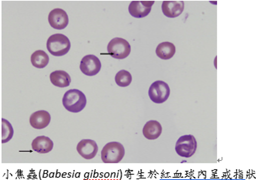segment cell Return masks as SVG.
<instances>
[{
	"instance_id": "cell-1",
	"label": "cell",
	"mask_w": 256,
	"mask_h": 180,
	"mask_svg": "<svg viewBox=\"0 0 256 180\" xmlns=\"http://www.w3.org/2000/svg\"><path fill=\"white\" fill-rule=\"evenodd\" d=\"M62 104L69 112L79 113L86 107V96L80 90L70 89L64 95Z\"/></svg>"
},
{
	"instance_id": "cell-2",
	"label": "cell",
	"mask_w": 256,
	"mask_h": 180,
	"mask_svg": "<svg viewBox=\"0 0 256 180\" xmlns=\"http://www.w3.org/2000/svg\"><path fill=\"white\" fill-rule=\"evenodd\" d=\"M72 45L68 38L63 34H54L48 38L47 41V49L54 56L60 57L68 54Z\"/></svg>"
},
{
	"instance_id": "cell-3",
	"label": "cell",
	"mask_w": 256,
	"mask_h": 180,
	"mask_svg": "<svg viewBox=\"0 0 256 180\" xmlns=\"http://www.w3.org/2000/svg\"><path fill=\"white\" fill-rule=\"evenodd\" d=\"M125 156V148L118 142H110L104 146L101 158L104 163H118Z\"/></svg>"
},
{
	"instance_id": "cell-4",
	"label": "cell",
	"mask_w": 256,
	"mask_h": 180,
	"mask_svg": "<svg viewBox=\"0 0 256 180\" xmlns=\"http://www.w3.org/2000/svg\"><path fill=\"white\" fill-rule=\"evenodd\" d=\"M107 52L114 59L121 60L126 59L131 53L128 42L122 38H114L107 46Z\"/></svg>"
},
{
	"instance_id": "cell-5",
	"label": "cell",
	"mask_w": 256,
	"mask_h": 180,
	"mask_svg": "<svg viewBox=\"0 0 256 180\" xmlns=\"http://www.w3.org/2000/svg\"><path fill=\"white\" fill-rule=\"evenodd\" d=\"M198 148L196 138L193 135H184L175 145L176 153L184 158H190L196 153Z\"/></svg>"
},
{
	"instance_id": "cell-6",
	"label": "cell",
	"mask_w": 256,
	"mask_h": 180,
	"mask_svg": "<svg viewBox=\"0 0 256 180\" xmlns=\"http://www.w3.org/2000/svg\"><path fill=\"white\" fill-rule=\"evenodd\" d=\"M170 90L167 83L163 81H156L152 84L148 90V96L153 103L162 104L168 99Z\"/></svg>"
},
{
	"instance_id": "cell-7",
	"label": "cell",
	"mask_w": 256,
	"mask_h": 180,
	"mask_svg": "<svg viewBox=\"0 0 256 180\" xmlns=\"http://www.w3.org/2000/svg\"><path fill=\"white\" fill-rule=\"evenodd\" d=\"M100 60L94 55H88L82 59L80 64V69L86 76H94L101 70Z\"/></svg>"
},
{
	"instance_id": "cell-8",
	"label": "cell",
	"mask_w": 256,
	"mask_h": 180,
	"mask_svg": "<svg viewBox=\"0 0 256 180\" xmlns=\"http://www.w3.org/2000/svg\"><path fill=\"white\" fill-rule=\"evenodd\" d=\"M154 4V1H132L128 6V12L134 18H144L151 13Z\"/></svg>"
},
{
	"instance_id": "cell-9",
	"label": "cell",
	"mask_w": 256,
	"mask_h": 180,
	"mask_svg": "<svg viewBox=\"0 0 256 180\" xmlns=\"http://www.w3.org/2000/svg\"><path fill=\"white\" fill-rule=\"evenodd\" d=\"M48 22L50 26L54 30H64L68 26V16L64 10L54 9L49 13Z\"/></svg>"
},
{
	"instance_id": "cell-10",
	"label": "cell",
	"mask_w": 256,
	"mask_h": 180,
	"mask_svg": "<svg viewBox=\"0 0 256 180\" xmlns=\"http://www.w3.org/2000/svg\"><path fill=\"white\" fill-rule=\"evenodd\" d=\"M76 150L78 153L84 159H92L98 154V143L94 140L85 139L78 143Z\"/></svg>"
},
{
	"instance_id": "cell-11",
	"label": "cell",
	"mask_w": 256,
	"mask_h": 180,
	"mask_svg": "<svg viewBox=\"0 0 256 180\" xmlns=\"http://www.w3.org/2000/svg\"><path fill=\"white\" fill-rule=\"evenodd\" d=\"M184 10L183 1H163L162 10L168 18H176L182 15Z\"/></svg>"
},
{
	"instance_id": "cell-12",
	"label": "cell",
	"mask_w": 256,
	"mask_h": 180,
	"mask_svg": "<svg viewBox=\"0 0 256 180\" xmlns=\"http://www.w3.org/2000/svg\"><path fill=\"white\" fill-rule=\"evenodd\" d=\"M30 122L33 128L42 130L47 127L50 123V114L46 110H38L32 114Z\"/></svg>"
},
{
	"instance_id": "cell-13",
	"label": "cell",
	"mask_w": 256,
	"mask_h": 180,
	"mask_svg": "<svg viewBox=\"0 0 256 180\" xmlns=\"http://www.w3.org/2000/svg\"><path fill=\"white\" fill-rule=\"evenodd\" d=\"M54 143L50 138L46 136H39L33 140L32 148L37 153L46 154L52 150Z\"/></svg>"
},
{
	"instance_id": "cell-14",
	"label": "cell",
	"mask_w": 256,
	"mask_h": 180,
	"mask_svg": "<svg viewBox=\"0 0 256 180\" xmlns=\"http://www.w3.org/2000/svg\"><path fill=\"white\" fill-rule=\"evenodd\" d=\"M162 133V127L156 120H150L144 124L142 133L147 140H156Z\"/></svg>"
},
{
	"instance_id": "cell-15",
	"label": "cell",
	"mask_w": 256,
	"mask_h": 180,
	"mask_svg": "<svg viewBox=\"0 0 256 180\" xmlns=\"http://www.w3.org/2000/svg\"><path fill=\"white\" fill-rule=\"evenodd\" d=\"M50 82L54 86L58 88H66L70 85L72 78L64 71H56L50 73Z\"/></svg>"
},
{
	"instance_id": "cell-16",
	"label": "cell",
	"mask_w": 256,
	"mask_h": 180,
	"mask_svg": "<svg viewBox=\"0 0 256 180\" xmlns=\"http://www.w3.org/2000/svg\"><path fill=\"white\" fill-rule=\"evenodd\" d=\"M156 55L159 59L162 60H169L172 59L176 52V48L173 43L164 42L160 43L156 48Z\"/></svg>"
},
{
	"instance_id": "cell-17",
	"label": "cell",
	"mask_w": 256,
	"mask_h": 180,
	"mask_svg": "<svg viewBox=\"0 0 256 180\" xmlns=\"http://www.w3.org/2000/svg\"><path fill=\"white\" fill-rule=\"evenodd\" d=\"M31 62L33 66L42 69L48 65L49 56L44 51L38 50L32 55Z\"/></svg>"
},
{
	"instance_id": "cell-18",
	"label": "cell",
	"mask_w": 256,
	"mask_h": 180,
	"mask_svg": "<svg viewBox=\"0 0 256 180\" xmlns=\"http://www.w3.org/2000/svg\"><path fill=\"white\" fill-rule=\"evenodd\" d=\"M132 81V77L130 72L126 70H121L116 74L115 77V81L116 85L120 87H128L131 85Z\"/></svg>"
},
{
	"instance_id": "cell-19",
	"label": "cell",
	"mask_w": 256,
	"mask_h": 180,
	"mask_svg": "<svg viewBox=\"0 0 256 180\" xmlns=\"http://www.w3.org/2000/svg\"><path fill=\"white\" fill-rule=\"evenodd\" d=\"M13 135H14V130L11 123L6 120L2 119V143H8L12 140Z\"/></svg>"
}]
</instances>
